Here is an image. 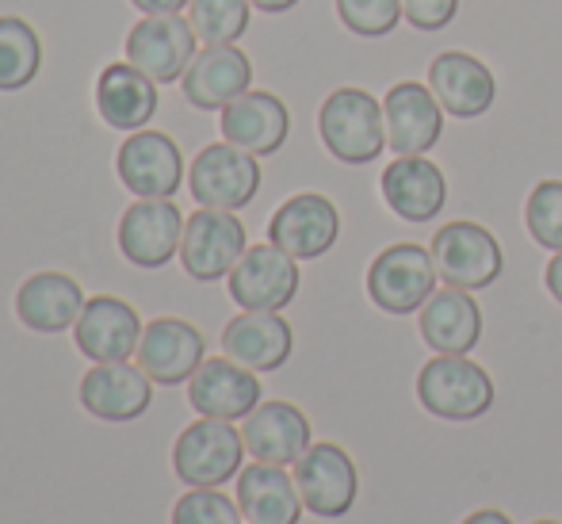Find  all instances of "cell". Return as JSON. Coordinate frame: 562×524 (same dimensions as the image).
<instances>
[{
  "instance_id": "cell-1",
  "label": "cell",
  "mask_w": 562,
  "mask_h": 524,
  "mask_svg": "<svg viewBox=\"0 0 562 524\" xmlns=\"http://www.w3.org/2000/svg\"><path fill=\"white\" fill-rule=\"evenodd\" d=\"M318 134L340 165H371L386 149L383 100L356 85L329 92L318 111Z\"/></svg>"
},
{
  "instance_id": "cell-2",
  "label": "cell",
  "mask_w": 562,
  "mask_h": 524,
  "mask_svg": "<svg viewBox=\"0 0 562 524\" xmlns=\"http://www.w3.org/2000/svg\"><path fill=\"white\" fill-rule=\"evenodd\" d=\"M245 436L234 421L200 417L172 444V471L188 490H223L245 467Z\"/></svg>"
},
{
  "instance_id": "cell-3",
  "label": "cell",
  "mask_w": 562,
  "mask_h": 524,
  "mask_svg": "<svg viewBox=\"0 0 562 524\" xmlns=\"http://www.w3.org/2000/svg\"><path fill=\"white\" fill-rule=\"evenodd\" d=\"M417 399L440 421H479L494 406L497 387L490 371L471 356L437 353L417 376Z\"/></svg>"
},
{
  "instance_id": "cell-4",
  "label": "cell",
  "mask_w": 562,
  "mask_h": 524,
  "mask_svg": "<svg viewBox=\"0 0 562 524\" xmlns=\"http://www.w3.org/2000/svg\"><path fill=\"white\" fill-rule=\"evenodd\" d=\"M437 276L432 249L414 242L386 245L368 265V299L386 314H414L437 291Z\"/></svg>"
},
{
  "instance_id": "cell-5",
  "label": "cell",
  "mask_w": 562,
  "mask_h": 524,
  "mask_svg": "<svg viewBox=\"0 0 562 524\" xmlns=\"http://www.w3.org/2000/svg\"><path fill=\"white\" fill-rule=\"evenodd\" d=\"M432 260L448 288L482 291L505 272V249L482 222H448L432 237Z\"/></svg>"
},
{
  "instance_id": "cell-6",
  "label": "cell",
  "mask_w": 562,
  "mask_h": 524,
  "mask_svg": "<svg viewBox=\"0 0 562 524\" xmlns=\"http://www.w3.org/2000/svg\"><path fill=\"white\" fill-rule=\"evenodd\" d=\"M295 487L303 494L306 513L322 521H337L348 517L360 494V471H356L352 456H348L340 444L334 441H318L299 456L295 464Z\"/></svg>"
},
{
  "instance_id": "cell-7",
  "label": "cell",
  "mask_w": 562,
  "mask_h": 524,
  "mask_svg": "<svg viewBox=\"0 0 562 524\" xmlns=\"http://www.w3.org/2000/svg\"><path fill=\"white\" fill-rule=\"evenodd\" d=\"M188 188L200 208L237 214L260 192V161L229 142H215L195 154L192 169H188Z\"/></svg>"
},
{
  "instance_id": "cell-8",
  "label": "cell",
  "mask_w": 562,
  "mask_h": 524,
  "mask_svg": "<svg viewBox=\"0 0 562 524\" xmlns=\"http://www.w3.org/2000/svg\"><path fill=\"white\" fill-rule=\"evenodd\" d=\"M115 172L123 188L138 200H172L184 185V154L165 131H131V138L119 146Z\"/></svg>"
},
{
  "instance_id": "cell-9",
  "label": "cell",
  "mask_w": 562,
  "mask_h": 524,
  "mask_svg": "<svg viewBox=\"0 0 562 524\" xmlns=\"http://www.w3.org/2000/svg\"><path fill=\"white\" fill-rule=\"evenodd\" d=\"M249 249L245 226L234 211L200 208L184 222V242H180V265L192 280L215 283L234 272V265Z\"/></svg>"
},
{
  "instance_id": "cell-10",
  "label": "cell",
  "mask_w": 562,
  "mask_h": 524,
  "mask_svg": "<svg viewBox=\"0 0 562 524\" xmlns=\"http://www.w3.org/2000/svg\"><path fill=\"white\" fill-rule=\"evenodd\" d=\"M226 280H229V299L241 311H283V306L295 303L303 276H299L295 257H288L280 245L265 242V245H249Z\"/></svg>"
},
{
  "instance_id": "cell-11",
  "label": "cell",
  "mask_w": 562,
  "mask_h": 524,
  "mask_svg": "<svg viewBox=\"0 0 562 524\" xmlns=\"http://www.w3.org/2000/svg\"><path fill=\"white\" fill-rule=\"evenodd\" d=\"M184 214L172 200H134L119 219V253L134 268H165L184 242Z\"/></svg>"
},
{
  "instance_id": "cell-12",
  "label": "cell",
  "mask_w": 562,
  "mask_h": 524,
  "mask_svg": "<svg viewBox=\"0 0 562 524\" xmlns=\"http://www.w3.org/2000/svg\"><path fill=\"white\" fill-rule=\"evenodd\" d=\"M340 237V211L329 196L322 192H299L276 208L268 222V242L280 245L295 260H318L326 257Z\"/></svg>"
},
{
  "instance_id": "cell-13",
  "label": "cell",
  "mask_w": 562,
  "mask_h": 524,
  "mask_svg": "<svg viewBox=\"0 0 562 524\" xmlns=\"http://www.w3.org/2000/svg\"><path fill=\"white\" fill-rule=\"evenodd\" d=\"M195 31L188 20L177 15H142V23H134L126 35V62L138 66L146 77H154L157 85H172L188 74L195 51Z\"/></svg>"
},
{
  "instance_id": "cell-14",
  "label": "cell",
  "mask_w": 562,
  "mask_h": 524,
  "mask_svg": "<svg viewBox=\"0 0 562 524\" xmlns=\"http://www.w3.org/2000/svg\"><path fill=\"white\" fill-rule=\"evenodd\" d=\"M134 360L157 387H180L207 360V341L184 317H154L142 330Z\"/></svg>"
},
{
  "instance_id": "cell-15",
  "label": "cell",
  "mask_w": 562,
  "mask_h": 524,
  "mask_svg": "<svg viewBox=\"0 0 562 524\" xmlns=\"http://www.w3.org/2000/svg\"><path fill=\"white\" fill-rule=\"evenodd\" d=\"M154 379L131 360H115V364H92L81 379V399L85 414H92L97 421L108 425H126V421H138L154 406Z\"/></svg>"
},
{
  "instance_id": "cell-16",
  "label": "cell",
  "mask_w": 562,
  "mask_h": 524,
  "mask_svg": "<svg viewBox=\"0 0 562 524\" xmlns=\"http://www.w3.org/2000/svg\"><path fill=\"white\" fill-rule=\"evenodd\" d=\"M383 115H386V149H394L398 157H422L445 134V115L440 100L432 97L429 85L402 81L383 97Z\"/></svg>"
},
{
  "instance_id": "cell-17",
  "label": "cell",
  "mask_w": 562,
  "mask_h": 524,
  "mask_svg": "<svg viewBox=\"0 0 562 524\" xmlns=\"http://www.w3.org/2000/svg\"><path fill=\"white\" fill-rule=\"evenodd\" d=\"M142 330H146V325H142L138 311H134L126 299L92 296L74 325V341L85 360L115 364V360H131V356L138 353Z\"/></svg>"
},
{
  "instance_id": "cell-18",
  "label": "cell",
  "mask_w": 562,
  "mask_h": 524,
  "mask_svg": "<svg viewBox=\"0 0 562 524\" xmlns=\"http://www.w3.org/2000/svg\"><path fill=\"white\" fill-rule=\"evenodd\" d=\"M260 387L257 371L241 368L229 356H215V360H203L200 371L188 379V402L200 417L215 421H245L252 410L260 406Z\"/></svg>"
},
{
  "instance_id": "cell-19",
  "label": "cell",
  "mask_w": 562,
  "mask_h": 524,
  "mask_svg": "<svg viewBox=\"0 0 562 524\" xmlns=\"http://www.w3.org/2000/svg\"><path fill=\"white\" fill-rule=\"evenodd\" d=\"M245 451L257 464H276V467H295L299 456L314 444L311 417L295 406V402H260L249 417L241 421Z\"/></svg>"
},
{
  "instance_id": "cell-20",
  "label": "cell",
  "mask_w": 562,
  "mask_h": 524,
  "mask_svg": "<svg viewBox=\"0 0 562 524\" xmlns=\"http://www.w3.org/2000/svg\"><path fill=\"white\" fill-rule=\"evenodd\" d=\"M429 89L440 108L456 119H479L494 108L497 81L482 58L467 51H445L429 66Z\"/></svg>"
},
{
  "instance_id": "cell-21",
  "label": "cell",
  "mask_w": 562,
  "mask_h": 524,
  "mask_svg": "<svg viewBox=\"0 0 562 524\" xmlns=\"http://www.w3.org/2000/svg\"><path fill=\"white\" fill-rule=\"evenodd\" d=\"M249 85H252V62L234 43L203 46L192 58V66H188V74L180 77L184 100L200 111H223L237 97H245Z\"/></svg>"
},
{
  "instance_id": "cell-22",
  "label": "cell",
  "mask_w": 562,
  "mask_h": 524,
  "mask_svg": "<svg viewBox=\"0 0 562 524\" xmlns=\"http://www.w3.org/2000/svg\"><path fill=\"white\" fill-rule=\"evenodd\" d=\"M383 200L402 222H432L448 203V180L429 157H394L383 169Z\"/></svg>"
},
{
  "instance_id": "cell-23",
  "label": "cell",
  "mask_w": 562,
  "mask_h": 524,
  "mask_svg": "<svg viewBox=\"0 0 562 524\" xmlns=\"http://www.w3.org/2000/svg\"><path fill=\"white\" fill-rule=\"evenodd\" d=\"M218 126H223V142H229V146L245 149V154H252V157H268L288 142L291 111L280 97H272V92L249 89L245 97H237L234 104L223 108Z\"/></svg>"
},
{
  "instance_id": "cell-24",
  "label": "cell",
  "mask_w": 562,
  "mask_h": 524,
  "mask_svg": "<svg viewBox=\"0 0 562 524\" xmlns=\"http://www.w3.org/2000/svg\"><path fill=\"white\" fill-rule=\"evenodd\" d=\"M295 333L280 311H241L223 330V353L249 371H280L291 360Z\"/></svg>"
},
{
  "instance_id": "cell-25",
  "label": "cell",
  "mask_w": 562,
  "mask_h": 524,
  "mask_svg": "<svg viewBox=\"0 0 562 524\" xmlns=\"http://www.w3.org/2000/svg\"><path fill=\"white\" fill-rule=\"evenodd\" d=\"M85 291L66 272H35L15 291V317L31 333H66L85 311Z\"/></svg>"
},
{
  "instance_id": "cell-26",
  "label": "cell",
  "mask_w": 562,
  "mask_h": 524,
  "mask_svg": "<svg viewBox=\"0 0 562 524\" xmlns=\"http://www.w3.org/2000/svg\"><path fill=\"white\" fill-rule=\"evenodd\" d=\"M417 330L432 353L467 356L482 337V311L463 288H437L417 311Z\"/></svg>"
},
{
  "instance_id": "cell-27",
  "label": "cell",
  "mask_w": 562,
  "mask_h": 524,
  "mask_svg": "<svg viewBox=\"0 0 562 524\" xmlns=\"http://www.w3.org/2000/svg\"><path fill=\"white\" fill-rule=\"evenodd\" d=\"M237 510L249 524H299L306 505L295 487V475L252 459L237 475Z\"/></svg>"
},
{
  "instance_id": "cell-28",
  "label": "cell",
  "mask_w": 562,
  "mask_h": 524,
  "mask_svg": "<svg viewBox=\"0 0 562 524\" xmlns=\"http://www.w3.org/2000/svg\"><path fill=\"white\" fill-rule=\"evenodd\" d=\"M97 111L115 131H142L157 115V81L131 62H112L97 77Z\"/></svg>"
},
{
  "instance_id": "cell-29",
  "label": "cell",
  "mask_w": 562,
  "mask_h": 524,
  "mask_svg": "<svg viewBox=\"0 0 562 524\" xmlns=\"http://www.w3.org/2000/svg\"><path fill=\"white\" fill-rule=\"evenodd\" d=\"M43 43L23 15H0V92H20L38 77Z\"/></svg>"
},
{
  "instance_id": "cell-30",
  "label": "cell",
  "mask_w": 562,
  "mask_h": 524,
  "mask_svg": "<svg viewBox=\"0 0 562 524\" xmlns=\"http://www.w3.org/2000/svg\"><path fill=\"white\" fill-rule=\"evenodd\" d=\"M249 0H188V23L203 46H226L249 31Z\"/></svg>"
},
{
  "instance_id": "cell-31",
  "label": "cell",
  "mask_w": 562,
  "mask_h": 524,
  "mask_svg": "<svg viewBox=\"0 0 562 524\" xmlns=\"http://www.w3.org/2000/svg\"><path fill=\"white\" fill-rule=\"evenodd\" d=\"M525 226L536 245L551 253H562V180H540L528 192Z\"/></svg>"
},
{
  "instance_id": "cell-32",
  "label": "cell",
  "mask_w": 562,
  "mask_h": 524,
  "mask_svg": "<svg viewBox=\"0 0 562 524\" xmlns=\"http://www.w3.org/2000/svg\"><path fill=\"white\" fill-rule=\"evenodd\" d=\"M337 15L352 35L383 38L402 23V0H337Z\"/></svg>"
},
{
  "instance_id": "cell-33",
  "label": "cell",
  "mask_w": 562,
  "mask_h": 524,
  "mask_svg": "<svg viewBox=\"0 0 562 524\" xmlns=\"http://www.w3.org/2000/svg\"><path fill=\"white\" fill-rule=\"evenodd\" d=\"M237 498H226L223 490H188L172 505V524H241Z\"/></svg>"
},
{
  "instance_id": "cell-34",
  "label": "cell",
  "mask_w": 562,
  "mask_h": 524,
  "mask_svg": "<svg viewBox=\"0 0 562 524\" xmlns=\"http://www.w3.org/2000/svg\"><path fill=\"white\" fill-rule=\"evenodd\" d=\"M459 12V0H402V15L417 31H445Z\"/></svg>"
},
{
  "instance_id": "cell-35",
  "label": "cell",
  "mask_w": 562,
  "mask_h": 524,
  "mask_svg": "<svg viewBox=\"0 0 562 524\" xmlns=\"http://www.w3.org/2000/svg\"><path fill=\"white\" fill-rule=\"evenodd\" d=\"M142 15H177L180 8H188V0H131Z\"/></svg>"
},
{
  "instance_id": "cell-36",
  "label": "cell",
  "mask_w": 562,
  "mask_h": 524,
  "mask_svg": "<svg viewBox=\"0 0 562 524\" xmlns=\"http://www.w3.org/2000/svg\"><path fill=\"white\" fill-rule=\"evenodd\" d=\"M543 283H548L551 299L562 306V253H555V257L548 260V272H543Z\"/></svg>"
},
{
  "instance_id": "cell-37",
  "label": "cell",
  "mask_w": 562,
  "mask_h": 524,
  "mask_svg": "<svg viewBox=\"0 0 562 524\" xmlns=\"http://www.w3.org/2000/svg\"><path fill=\"white\" fill-rule=\"evenodd\" d=\"M459 524H513V517L502 510H474V513H467Z\"/></svg>"
},
{
  "instance_id": "cell-38",
  "label": "cell",
  "mask_w": 562,
  "mask_h": 524,
  "mask_svg": "<svg viewBox=\"0 0 562 524\" xmlns=\"http://www.w3.org/2000/svg\"><path fill=\"white\" fill-rule=\"evenodd\" d=\"M249 4L260 8V12H268V15H280V12H291L299 0H249Z\"/></svg>"
},
{
  "instance_id": "cell-39",
  "label": "cell",
  "mask_w": 562,
  "mask_h": 524,
  "mask_svg": "<svg viewBox=\"0 0 562 524\" xmlns=\"http://www.w3.org/2000/svg\"><path fill=\"white\" fill-rule=\"evenodd\" d=\"M532 524H562V521H551V517H543V521H532Z\"/></svg>"
}]
</instances>
